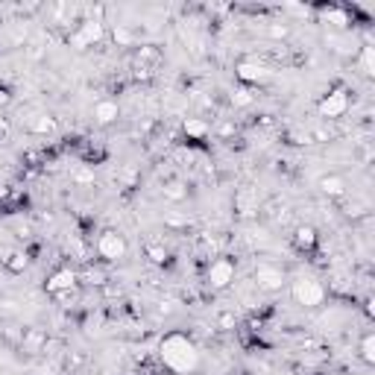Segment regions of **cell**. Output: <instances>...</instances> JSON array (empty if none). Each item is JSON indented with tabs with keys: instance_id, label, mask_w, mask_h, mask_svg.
I'll return each instance as SVG.
<instances>
[{
	"instance_id": "cell-1",
	"label": "cell",
	"mask_w": 375,
	"mask_h": 375,
	"mask_svg": "<svg viewBox=\"0 0 375 375\" xmlns=\"http://www.w3.org/2000/svg\"><path fill=\"white\" fill-rule=\"evenodd\" d=\"M159 358L173 375H193L202 364L200 346L193 343L185 331H170L159 343Z\"/></svg>"
},
{
	"instance_id": "cell-2",
	"label": "cell",
	"mask_w": 375,
	"mask_h": 375,
	"mask_svg": "<svg viewBox=\"0 0 375 375\" xmlns=\"http://www.w3.org/2000/svg\"><path fill=\"white\" fill-rule=\"evenodd\" d=\"M290 296H294V302L302 305V308H319V305L326 302V287L319 279H314V276H296V279L290 282Z\"/></svg>"
},
{
	"instance_id": "cell-3",
	"label": "cell",
	"mask_w": 375,
	"mask_h": 375,
	"mask_svg": "<svg viewBox=\"0 0 375 375\" xmlns=\"http://www.w3.org/2000/svg\"><path fill=\"white\" fill-rule=\"evenodd\" d=\"M97 255L106 264H118L129 255V241L127 234H120L118 229H103L97 234Z\"/></svg>"
},
{
	"instance_id": "cell-4",
	"label": "cell",
	"mask_w": 375,
	"mask_h": 375,
	"mask_svg": "<svg viewBox=\"0 0 375 375\" xmlns=\"http://www.w3.org/2000/svg\"><path fill=\"white\" fill-rule=\"evenodd\" d=\"M253 279H255L258 290H264V294H279L282 287H287V273L273 261H258Z\"/></svg>"
},
{
	"instance_id": "cell-5",
	"label": "cell",
	"mask_w": 375,
	"mask_h": 375,
	"mask_svg": "<svg viewBox=\"0 0 375 375\" xmlns=\"http://www.w3.org/2000/svg\"><path fill=\"white\" fill-rule=\"evenodd\" d=\"M103 38H106L103 21L88 18V21H79V24H77V30L67 35V45H71L74 50H88V47H94V45H100Z\"/></svg>"
},
{
	"instance_id": "cell-6",
	"label": "cell",
	"mask_w": 375,
	"mask_h": 375,
	"mask_svg": "<svg viewBox=\"0 0 375 375\" xmlns=\"http://www.w3.org/2000/svg\"><path fill=\"white\" fill-rule=\"evenodd\" d=\"M349 106H352L349 91H346V88H335V91L323 94V100L317 103V115L323 118V120H340L346 112H349Z\"/></svg>"
},
{
	"instance_id": "cell-7",
	"label": "cell",
	"mask_w": 375,
	"mask_h": 375,
	"mask_svg": "<svg viewBox=\"0 0 375 375\" xmlns=\"http://www.w3.org/2000/svg\"><path fill=\"white\" fill-rule=\"evenodd\" d=\"M234 276H238V267H234L232 258H214L212 264H208V270H205V285L220 294V290L232 287Z\"/></svg>"
},
{
	"instance_id": "cell-8",
	"label": "cell",
	"mask_w": 375,
	"mask_h": 375,
	"mask_svg": "<svg viewBox=\"0 0 375 375\" xmlns=\"http://www.w3.org/2000/svg\"><path fill=\"white\" fill-rule=\"evenodd\" d=\"M234 77H238L244 86H264V82H270L273 71L258 59H241L234 65Z\"/></svg>"
},
{
	"instance_id": "cell-9",
	"label": "cell",
	"mask_w": 375,
	"mask_h": 375,
	"mask_svg": "<svg viewBox=\"0 0 375 375\" xmlns=\"http://www.w3.org/2000/svg\"><path fill=\"white\" fill-rule=\"evenodd\" d=\"M79 285V273L71 270V267H59V270H53L47 276V282H45V290L50 296H62V294H71V290H77Z\"/></svg>"
},
{
	"instance_id": "cell-10",
	"label": "cell",
	"mask_w": 375,
	"mask_h": 375,
	"mask_svg": "<svg viewBox=\"0 0 375 375\" xmlns=\"http://www.w3.org/2000/svg\"><path fill=\"white\" fill-rule=\"evenodd\" d=\"M91 118L97 127H112V123H118L120 118V103L112 100V97H103V100H97L91 106Z\"/></svg>"
},
{
	"instance_id": "cell-11",
	"label": "cell",
	"mask_w": 375,
	"mask_h": 375,
	"mask_svg": "<svg viewBox=\"0 0 375 375\" xmlns=\"http://www.w3.org/2000/svg\"><path fill=\"white\" fill-rule=\"evenodd\" d=\"M319 193H326L328 200H340L346 197V191H349V185H346V179L340 173H328V176H319Z\"/></svg>"
},
{
	"instance_id": "cell-12",
	"label": "cell",
	"mask_w": 375,
	"mask_h": 375,
	"mask_svg": "<svg viewBox=\"0 0 375 375\" xmlns=\"http://www.w3.org/2000/svg\"><path fill=\"white\" fill-rule=\"evenodd\" d=\"M21 352H30V355H38L41 349L47 346V335L41 328H24V335H21Z\"/></svg>"
},
{
	"instance_id": "cell-13",
	"label": "cell",
	"mask_w": 375,
	"mask_h": 375,
	"mask_svg": "<svg viewBox=\"0 0 375 375\" xmlns=\"http://www.w3.org/2000/svg\"><path fill=\"white\" fill-rule=\"evenodd\" d=\"M319 244V234L314 226H296L294 229V246L299 249V253H311V249H317Z\"/></svg>"
},
{
	"instance_id": "cell-14",
	"label": "cell",
	"mask_w": 375,
	"mask_h": 375,
	"mask_svg": "<svg viewBox=\"0 0 375 375\" xmlns=\"http://www.w3.org/2000/svg\"><path fill=\"white\" fill-rule=\"evenodd\" d=\"M182 129H185V135H188V141H202V138L212 135V123L202 120V118H188V120L182 123Z\"/></svg>"
},
{
	"instance_id": "cell-15",
	"label": "cell",
	"mask_w": 375,
	"mask_h": 375,
	"mask_svg": "<svg viewBox=\"0 0 375 375\" xmlns=\"http://www.w3.org/2000/svg\"><path fill=\"white\" fill-rule=\"evenodd\" d=\"M161 197L168 202H182V200H188V185L182 179H168V182L161 185Z\"/></svg>"
},
{
	"instance_id": "cell-16",
	"label": "cell",
	"mask_w": 375,
	"mask_h": 375,
	"mask_svg": "<svg viewBox=\"0 0 375 375\" xmlns=\"http://www.w3.org/2000/svg\"><path fill=\"white\" fill-rule=\"evenodd\" d=\"M0 264H3V267L9 270V273H24L26 270V264H30V258H26V253H24V249H9V253L3 255V258H0Z\"/></svg>"
},
{
	"instance_id": "cell-17",
	"label": "cell",
	"mask_w": 375,
	"mask_h": 375,
	"mask_svg": "<svg viewBox=\"0 0 375 375\" xmlns=\"http://www.w3.org/2000/svg\"><path fill=\"white\" fill-rule=\"evenodd\" d=\"M319 18H323V24L337 26V30H346V26H349V15H346V9H337V6L319 9Z\"/></svg>"
},
{
	"instance_id": "cell-18",
	"label": "cell",
	"mask_w": 375,
	"mask_h": 375,
	"mask_svg": "<svg viewBox=\"0 0 375 375\" xmlns=\"http://www.w3.org/2000/svg\"><path fill=\"white\" fill-rule=\"evenodd\" d=\"M135 62H138V67H141V71H150V65H159V62H161V53L152 47V45H144V47H138Z\"/></svg>"
},
{
	"instance_id": "cell-19",
	"label": "cell",
	"mask_w": 375,
	"mask_h": 375,
	"mask_svg": "<svg viewBox=\"0 0 375 375\" xmlns=\"http://www.w3.org/2000/svg\"><path fill=\"white\" fill-rule=\"evenodd\" d=\"M358 355H360V360H364V364H375V335H372V331H367V335L360 337Z\"/></svg>"
},
{
	"instance_id": "cell-20",
	"label": "cell",
	"mask_w": 375,
	"mask_h": 375,
	"mask_svg": "<svg viewBox=\"0 0 375 375\" xmlns=\"http://www.w3.org/2000/svg\"><path fill=\"white\" fill-rule=\"evenodd\" d=\"M30 129H33L35 135H53L59 127H56V118H50V115H38V118H33Z\"/></svg>"
},
{
	"instance_id": "cell-21",
	"label": "cell",
	"mask_w": 375,
	"mask_h": 375,
	"mask_svg": "<svg viewBox=\"0 0 375 375\" xmlns=\"http://www.w3.org/2000/svg\"><path fill=\"white\" fill-rule=\"evenodd\" d=\"M358 62H360V67H364V74H367V77H372V74H375V47H369V45L360 47Z\"/></svg>"
},
{
	"instance_id": "cell-22",
	"label": "cell",
	"mask_w": 375,
	"mask_h": 375,
	"mask_svg": "<svg viewBox=\"0 0 375 375\" xmlns=\"http://www.w3.org/2000/svg\"><path fill=\"white\" fill-rule=\"evenodd\" d=\"M112 38L118 41V45H120V47H132V45H135V33L129 30V26H127V24H118V26H115V30H112Z\"/></svg>"
},
{
	"instance_id": "cell-23",
	"label": "cell",
	"mask_w": 375,
	"mask_h": 375,
	"mask_svg": "<svg viewBox=\"0 0 375 375\" xmlns=\"http://www.w3.org/2000/svg\"><path fill=\"white\" fill-rule=\"evenodd\" d=\"M144 253H147V258L152 264H164V261H168V249H164V244H147Z\"/></svg>"
},
{
	"instance_id": "cell-24",
	"label": "cell",
	"mask_w": 375,
	"mask_h": 375,
	"mask_svg": "<svg viewBox=\"0 0 375 375\" xmlns=\"http://www.w3.org/2000/svg\"><path fill=\"white\" fill-rule=\"evenodd\" d=\"M79 279H86L88 285H106V279H109V273H106L103 267H88L86 273H79Z\"/></svg>"
},
{
	"instance_id": "cell-25",
	"label": "cell",
	"mask_w": 375,
	"mask_h": 375,
	"mask_svg": "<svg viewBox=\"0 0 375 375\" xmlns=\"http://www.w3.org/2000/svg\"><path fill=\"white\" fill-rule=\"evenodd\" d=\"M217 326L229 331V328H234V326H238V317H234L232 311H223V314H220V317H217Z\"/></svg>"
},
{
	"instance_id": "cell-26",
	"label": "cell",
	"mask_w": 375,
	"mask_h": 375,
	"mask_svg": "<svg viewBox=\"0 0 375 375\" xmlns=\"http://www.w3.org/2000/svg\"><path fill=\"white\" fill-rule=\"evenodd\" d=\"M267 33H270L273 38H287V35H290V26H287V24H270Z\"/></svg>"
},
{
	"instance_id": "cell-27",
	"label": "cell",
	"mask_w": 375,
	"mask_h": 375,
	"mask_svg": "<svg viewBox=\"0 0 375 375\" xmlns=\"http://www.w3.org/2000/svg\"><path fill=\"white\" fill-rule=\"evenodd\" d=\"M12 103V91L6 86H0V109H6Z\"/></svg>"
},
{
	"instance_id": "cell-28",
	"label": "cell",
	"mask_w": 375,
	"mask_h": 375,
	"mask_svg": "<svg viewBox=\"0 0 375 375\" xmlns=\"http://www.w3.org/2000/svg\"><path fill=\"white\" fill-rule=\"evenodd\" d=\"M234 103H238V106H249V103H253V97H249V91H246V88H241V91H238V97H234Z\"/></svg>"
},
{
	"instance_id": "cell-29",
	"label": "cell",
	"mask_w": 375,
	"mask_h": 375,
	"mask_svg": "<svg viewBox=\"0 0 375 375\" xmlns=\"http://www.w3.org/2000/svg\"><path fill=\"white\" fill-rule=\"evenodd\" d=\"M88 375H106V372H88Z\"/></svg>"
}]
</instances>
